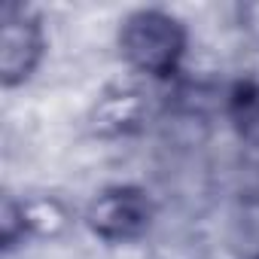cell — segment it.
<instances>
[{"label":"cell","mask_w":259,"mask_h":259,"mask_svg":"<svg viewBox=\"0 0 259 259\" xmlns=\"http://www.w3.org/2000/svg\"><path fill=\"white\" fill-rule=\"evenodd\" d=\"M119 46L128 64L138 67L141 73L165 76L177 67L186 49V34L174 16L159 10H141L125 19Z\"/></svg>","instance_id":"6da1fadb"},{"label":"cell","mask_w":259,"mask_h":259,"mask_svg":"<svg viewBox=\"0 0 259 259\" xmlns=\"http://www.w3.org/2000/svg\"><path fill=\"white\" fill-rule=\"evenodd\" d=\"M150 217H153V207H150L147 192L132 189V186L107 189L89 207V226L107 241L138 238L150 226Z\"/></svg>","instance_id":"7a4b0ae2"},{"label":"cell","mask_w":259,"mask_h":259,"mask_svg":"<svg viewBox=\"0 0 259 259\" xmlns=\"http://www.w3.org/2000/svg\"><path fill=\"white\" fill-rule=\"evenodd\" d=\"M43 55V31L40 22L19 7L4 10V85L25 82Z\"/></svg>","instance_id":"3957f363"},{"label":"cell","mask_w":259,"mask_h":259,"mask_svg":"<svg viewBox=\"0 0 259 259\" xmlns=\"http://www.w3.org/2000/svg\"><path fill=\"white\" fill-rule=\"evenodd\" d=\"M144 101L132 89H116L104 95V101L95 107V128L101 132H125L128 125H135L141 119Z\"/></svg>","instance_id":"277c9868"},{"label":"cell","mask_w":259,"mask_h":259,"mask_svg":"<svg viewBox=\"0 0 259 259\" xmlns=\"http://www.w3.org/2000/svg\"><path fill=\"white\" fill-rule=\"evenodd\" d=\"M22 210H25V226L28 229H37V232H58L61 226H64V210H61V204L58 201H52V198H37V201H28V204H22Z\"/></svg>","instance_id":"5b68a950"}]
</instances>
